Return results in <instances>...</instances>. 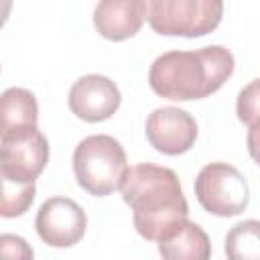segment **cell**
Here are the masks:
<instances>
[{"label": "cell", "instance_id": "cell-1", "mask_svg": "<svg viewBox=\"0 0 260 260\" xmlns=\"http://www.w3.org/2000/svg\"><path fill=\"white\" fill-rule=\"evenodd\" d=\"M120 191L124 203L132 209L136 232L148 242L162 240L189 215L179 177L169 167L154 162L128 167Z\"/></svg>", "mask_w": 260, "mask_h": 260}, {"label": "cell", "instance_id": "cell-2", "mask_svg": "<svg viewBox=\"0 0 260 260\" xmlns=\"http://www.w3.org/2000/svg\"><path fill=\"white\" fill-rule=\"evenodd\" d=\"M234 67L232 51L221 45L197 51H167L152 61L148 85L156 95L171 102L203 100L232 77Z\"/></svg>", "mask_w": 260, "mask_h": 260}, {"label": "cell", "instance_id": "cell-3", "mask_svg": "<svg viewBox=\"0 0 260 260\" xmlns=\"http://www.w3.org/2000/svg\"><path fill=\"white\" fill-rule=\"evenodd\" d=\"M73 173L77 185L89 195H112L128 173L126 150L110 134H91L73 150Z\"/></svg>", "mask_w": 260, "mask_h": 260}, {"label": "cell", "instance_id": "cell-4", "mask_svg": "<svg viewBox=\"0 0 260 260\" xmlns=\"http://www.w3.org/2000/svg\"><path fill=\"white\" fill-rule=\"evenodd\" d=\"M223 16L219 0H152L146 18L154 32L165 37H203L217 28Z\"/></svg>", "mask_w": 260, "mask_h": 260}, {"label": "cell", "instance_id": "cell-5", "mask_svg": "<svg viewBox=\"0 0 260 260\" xmlns=\"http://www.w3.org/2000/svg\"><path fill=\"white\" fill-rule=\"evenodd\" d=\"M195 197L207 213L234 217L248 207L250 189L248 181L234 165L209 162L195 179Z\"/></svg>", "mask_w": 260, "mask_h": 260}, {"label": "cell", "instance_id": "cell-6", "mask_svg": "<svg viewBox=\"0 0 260 260\" xmlns=\"http://www.w3.org/2000/svg\"><path fill=\"white\" fill-rule=\"evenodd\" d=\"M49 162V142L39 128H28L0 138V173L20 181L35 183Z\"/></svg>", "mask_w": 260, "mask_h": 260}, {"label": "cell", "instance_id": "cell-7", "mask_svg": "<svg viewBox=\"0 0 260 260\" xmlns=\"http://www.w3.org/2000/svg\"><path fill=\"white\" fill-rule=\"evenodd\" d=\"M87 228L85 211L69 197H51L37 211L35 230L39 238L53 248L75 246Z\"/></svg>", "mask_w": 260, "mask_h": 260}, {"label": "cell", "instance_id": "cell-8", "mask_svg": "<svg viewBox=\"0 0 260 260\" xmlns=\"http://www.w3.org/2000/svg\"><path fill=\"white\" fill-rule=\"evenodd\" d=\"M144 132L154 150L177 156L193 148L197 140V122L189 112L175 106H165L148 114Z\"/></svg>", "mask_w": 260, "mask_h": 260}, {"label": "cell", "instance_id": "cell-9", "mask_svg": "<svg viewBox=\"0 0 260 260\" xmlns=\"http://www.w3.org/2000/svg\"><path fill=\"white\" fill-rule=\"evenodd\" d=\"M69 110L83 122H104L112 118L120 104L122 95L118 85L100 73H89L79 77L69 89Z\"/></svg>", "mask_w": 260, "mask_h": 260}, {"label": "cell", "instance_id": "cell-10", "mask_svg": "<svg viewBox=\"0 0 260 260\" xmlns=\"http://www.w3.org/2000/svg\"><path fill=\"white\" fill-rule=\"evenodd\" d=\"M144 20V0H104L93 10V26L108 41H126L134 37Z\"/></svg>", "mask_w": 260, "mask_h": 260}, {"label": "cell", "instance_id": "cell-11", "mask_svg": "<svg viewBox=\"0 0 260 260\" xmlns=\"http://www.w3.org/2000/svg\"><path fill=\"white\" fill-rule=\"evenodd\" d=\"M158 254L162 260H209L211 242L201 225L185 219L158 240Z\"/></svg>", "mask_w": 260, "mask_h": 260}, {"label": "cell", "instance_id": "cell-12", "mask_svg": "<svg viewBox=\"0 0 260 260\" xmlns=\"http://www.w3.org/2000/svg\"><path fill=\"white\" fill-rule=\"evenodd\" d=\"M39 104L32 91L24 87H8L0 93V138L37 128Z\"/></svg>", "mask_w": 260, "mask_h": 260}, {"label": "cell", "instance_id": "cell-13", "mask_svg": "<svg viewBox=\"0 0 260 260\" xmlns=\"http://www.w3.org/2000/svg\"><path fill=\"white\" fill-rule=\"evenodd\" d=\"M228 260H260V223L244 219L236 223L225 236Z\"/></svg>", "mask_w": 260, "mask_h": 260}, {"label": "cell", "instance_id": "cell-14", "mask_svg": "<svg viewBox=\"0 0 260 260\" xmlns=\"http://www.w3.org/2000/svg\"><path fill=\"white\" fill-rule=\"evenodd\" d=\"M37 195L35 183H20L0 173V217H20L24 215Z\"/></svg>", "mask_w": 260, "mask_h": 260}, {"label": "cell", "instance_id": "cell-15", "mask_svg": "<svg viewBox=\"0 0 260 260\" xmlns=\"http://www.w3.org/2000/svg\"><path fill=\"white\" fill-rule=\"evenodd\" d=\"M236 110H238V118L248 124L250 128V152L252 156H256V150H254V134H256V128H258V79L250 81L238 95V104H236Z\"/></svg>", "mask_w": 260, "mask_h": 260}, {"label": "cell", "instance_id": "cell-16", "mask_svg": "<svg viewBox=\"0 0 260 260\" xmlns=\"http://www.w3.org/2000/svg\"><path fill=\"white\" fill-rule=\"evenodd\" d=\"M0 260H35V252L24 238L0 234Z\"/></svg>", "mask_w": 260, "mask_h": 260}, {"label": "cell", "instance_id": "cell-17", "mask_svg": "<svg viewBox=\"0 0 260 260\" xmlns=\"http://www.w3.org/2000/svg\"><path fill=\"white\" fill-rule=\"evenodd\" d=\"M10 10H12V2L10 0H0V28L6 24V20L10 16Z\"/></svg>", "mask_w": 260, "mask_h": 260}]
</instances>
